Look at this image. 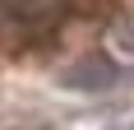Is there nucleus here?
Masks as SVG:
<instances>
[{
  "mask_svg": "<svg viewBox=\"0 0 134 130\" xmlns=\"http://www.w3.org/2000/svg\"><path fill=\"white\" fill-rule=\"evenodd\" d=\"M107 51L116 61H134V9L116 14V23L107 28Z\"/></svg>",
  "mask_w": 134,
  "mask_h": 130,
  "instance_id": "f257e3e1",
  "label": "nucleus"
}]
</instances>
